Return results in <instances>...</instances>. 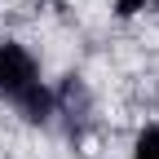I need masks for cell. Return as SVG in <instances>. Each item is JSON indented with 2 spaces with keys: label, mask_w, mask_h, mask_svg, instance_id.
Masks as SVG:
<instances>
[{
  "label": "cell",
  "mask_w": 159,
  "mask_h": 159,
  "mask_svg": "<svg viewBox=\"0 0 159 159\" xmlns=\"http://www.w3.org/2000/svg\"><path fill=\"white\" fill-rule=\"evenodd\" d=\"M0 97L13 102L22 111V119H31V124H49L53 119V93L40 84L35 57L18 40H5V49H0Z\"/></svg>",
  "instance_id": "obj_1"
},
{
  "label": "cell",
  "mask_w": 159,
  "mask_h": 159,
  "mask_svg": "<svg viewBox=\"0 0 159 159\" xmlns=\"http://www.w3.org/2000/svg\"><path fill=\"white\" fill-rule=\"evenodd\" d=\"M53 115H62V124H66V137H84L89 128V119H93V97H89V84L80 75H66L62 84H57L53 93Z\"/></svg>",
  "instance_id": "obj_2"
},
{
  "label": "cell",
  "mask_w": 159,
  "mask_h": 159,
  "mask_svg": "<svg viewBox=\"0 0 159 159\" xmlns=\"http://www.w3.org/2000/svg\"><path fill=\"white\" fill-rule=\"evenodd\" d=\"M133 159H159V124H146L133 142Z\"/></svg>",
  "instance_id": "obj_3"
},
{
  "label": "cell",
  "mask_w": 159,
  "mask_h": 159,
  "mask_svg": "<svg viewBox=\"0 0 159 159\" xmlns=\"http://www.w3.org/2000/svg\"><path fill=\"white\" fill-rule=\"evenodd\" d=\"M115 9L124 13V18H133L137 9H146V0H115Z\"/></svg>",
  "instance_id": "obj_4"
},
{
  "label": "cell",
  "mask_w": 159,
  "mask_h": 159,
  "mask_svg": "<svg viewBox=\"0 0 159 159\" xmlns=\"http://www.w3.org/2000/svg\"><path fill=\"white\" fill-rule=\"evenodd\" d=\"M155 9H159V0H155Z\"/></svg>",
  "instance_id": "obj_5"
}]
</instances>
